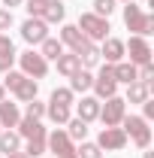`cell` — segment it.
I'll list each match as a JSON object with an SVG mask.
<instances>
[{
  "instance_id": "6da1fadb",
  "label": "cell",
  "mask_w": 154,
  "mask_h": 158,
  "mask_svg": "<svg viewBox=\"0 0 154 158\" xmlns=\"http://www.w3.org/2000/svg\"><path fill=\"white\" fill-rule=\"evenodd\" d=\"M124 24H127V31H133V37H148V34H154V15L145 12L133 0L124 6Z\"/></svg>"
},
{
  "instance_id": "7a4b0ae2",
  "label": "cell",
  "mask_w": 154,
  "mask_h": 158,
  "mask_svg": "<svg viewBox=\"0 0 154 158\" xmlns=\"http://www.w3.org/2000/svg\"><path fill=\"white\" fill-rule=\"evenodd\" d=\"M121 131L127 134V140H133L136 149H148L151 146V128H148V122L142 116H127L121 118Z\"/></svg>"
},
{
  "instance_id": "3957f363",
  "label": "cell",
  "mask_w": 154,
  "mask_h": 158,
  "mask_svg": "<svg viewBox=\"0 0 154 158\" xmlns=\"http://www.w3.org/2000/svg\"><path fill=\"white\" fill-rule=\"evenodd\" d=\"M76 27L91 40V43H103V40L109 37V31H112V27H109V19H100V15H94V12H82Z\"/></svg>"
},
{
  "instance_id": "277c9868",
  "label": "cell",
  "mask_w": 154,
  "mask_h": 158,
  "mask_svg": "<svg viewBox=\"0 0 154 158\" xmlns=\"http://www.w3.org/2000/svg\"><path fill=\"white\" fill-rule=\"evenodd\" d=\"M15 61L21 64V73H24V76H30V79H37V82L48 76V61L42 58L37 49H27V52L15 55Z\"/></svg>"
},
{
  "instance_id": "5b68a950",
  "label": "cell",
  "mask_w": 154,
  "mask_h": 158,
  "mask_svg": "<svg viewBox=\"0 0 154 158\" xmlns=\"http://www.w3.org/2000/svg\"><path fill=\"white\" fill-rule=\"evenodd\" d=\"M127 116V103L124 98H106V103H100V122H103V128H118L121 125V118Z\"/></svg>"
},
{
  "instance_id": "8992f818",
  "label": "cell",
  "mask_w": 154,
  "mask_h": 158,
  "mask_svg": "<svg viewBox=\"0 0 154 158\" xmlns=\"http://www.w3.org/2000/svg\"><path fill=\"white\" fill-rule=\"evenodd\" d=\"M45 146H48V152H55V158H79V155H76V143L67 137V131H64V128L48 131Z\"/></svg>"
},
{
  "instance_id": "52a82bcc",
  "label": "cell",
  "mask_w": 154,
  "mask_h": 158,
  "mask_svg": "<svg viewBox=\"0 0 154 158\" xmlns=\"http://www.w3.org/2000/svg\"><path fill=\"white\" fill-rule=\"evenodd\" d=\"M91 88L97 91V100H106V98H115L118 94V82H115V73H112V64H103L100 67V73L94 76Z\"/></svg>"
},
{
  "instance_id": "ba28073f",
  "label": "cell",
  "mask_w": 154,
  "mask_h": 158,
  "mask_svg": "<svg viewBox=\"0 0 154 158\" xmlns=\"http://www.w3.org/2000/svg\"><path fill=\"white\" fill-rule=\"evenodd\" d=\"M124 55H130V64L136 67H142V64H151V46H148V40L145 37H130L124 43Z\"/></svg>"
},
{
  "instance_id": "9c48e42d",
  "label": "cell",
  "mask_w": 154,
  "mask_h": 158,
  "mask_svg": "<svg viewBox=\"0 0 154 158\" xmlns=\"http://www.w3.org/2000/svg\"><path fill=\"white\" fill-rule=\"evenodd\" d=\"M127 143H130V140H127V134L121 131V125H118V128H103L100 137H97V146H100L103 152H121Z\"/></svg>"
},
{
  "instance_id": "30bf717a",
  "label": "cell",
  "mask_w": 154,
  "mask_h": 158,
  "mask_svg": "<svg viewBox=\"0 0 154 158\" xmlns=\"http://www.w3.org/2000/svg\"><path fill=\"white\" fill-rule=\"evenodd\" d=\"M45 37H48V24L42 19H24L21 21V40L27 46H39Z\"/></svg>"
},
{
  "instance_id": "8fae6325",
  "label": "cell",
  "mask_w": 154,
  "mask_h": 158,
  "mask_svg": "<svg viewBox=\"0 0 154 158\" xmlns=\"http://www.w3.org/2000/svg\"><path fill=\"white\" fill-rule=\"evenodd\" d=\"M100 58H103V64H118V61H124V40L106 37L103 46H100Z\"/></svg>"
},
{
  "instance_id": "7c38bea8",
  "label": "cell",
  "mask_w": 154,
  "mask_h": 158,
  "mask_svg": "<svg viewBox=\"0 0 154 158\" xmlns=\"http://www.w3.org/2000/svg\"><path fill=\"white\" fill-rule=\"evenodd\" d=\"M60 43H64V49H70V52H76L82 43H88V37L79 31L76 24H60Z\"/></svg>"
},
{
  "instance_id": "4fadbf2b",
  "label": "cell",
  "mask_w": 154,
  "mask_h": 158,
  "mask_svg": "<svg viewBox=\"0 0 154 158\" xmlns=\"http://www.w3.org/2000/svg\"><path fill=\"white\" fill-rule=\"evenodd\" d=\"M18 122H21V110H18V103H12V100H0V125H3L6 131H12Z\"/></svg>"
},
{
  "instance_id": "5bb4252c",
  "label": "cell",
  "mask_w": 154,
  "mask_h": 158,
  "mask_svg": "<svg viewBox=\"0 0 154 158\" xmlns=\"http://www.w3.org/2000/svg\"><path fill=\"white\" fill-rule=\"evenodd\" d=\"M97 116H100V100L85 94V98L76 103V118H82V122H88V125H91Z\"/></svg>"
},
{
  "instance_id": "9a60e30c",
  "label": "cell",
  "mask_w": 154,
  "mask_h": 158,
  "mask_svg": "<svg viewBox=\"0 0 154 158\" xmlns=\"http://www.w3.org/2000/svg\"><path fill=\"white\" fill-rule=\"evenodd\" d=\"M73 55H79V61H82V67H85V70H91V67L100 64V49H97V43H91V40H88V43H82Z\"/></svg>"
},
{
  "instance_id": "2e32d148",
  "label": "cell",
  "mask_w": 154,
  "mask_h": 158,
  "mask_svg": "<svg viewBox=\"0 0 154 158\" xmlns=\"http://www.w3.org/2000/svg\"><path fill=\"white\" fill-rule=\"evenodd\" d=\"M55 67H58L60 76L70 79L76 70H82V61H79V55H73V52H64V55H58V58H55Z\"/></svg>"
},
{
  "instance_id": "e0dca14e",
  "label": "cell",
  "mask_w": 154,
  "mask_h": 158,
  "mask_svg": "<svg viewBox=\"0 0 154 158\" xmlns=\"http://www.w3.org/2000/svg\"><path fill=\"white\" fill-rule=\"evenodd\" d=\"M91 85H94V73H91V70H85V67L76 70V73L70 76V91H73V94H85Z\"/></svg>"
},
{
  "instance_id": "ac0fdd59",
  "label": "cell",
  "mask_w": 154,
  "mask_h": 158,
  "mask_svg": "<svg viewBox=\"0 0 154 158\" xmlns=\"http://www.w3.org/2000/svg\"><path fill=\"white\" fill-rule=\"evenodd\" d=\"M15 134L24 140H30V137H37V134H45V125L42 122H37V118H27V116H21V122L15 125Z\"/></svg>"
},
{
  "instance_id": "d6986e66",
  "label": "cell",
  "mask_w": 154,
  "mask_h": 158,
  "mask_svg": "<svg viewBox=\"0 0 154 158\" xmlns=\"http://www.w3.org/2000/svg\"><path fill=\"white\" fill-rule=\"evenodd\" d=\"M64 19H67V6L60 0H48L45 3V12H42V21L45 24H64Z\"/></svg>"
},
{
  "instance_id": "ffe728a7",
  "label": "cell",
  "mask_w": 154,
  "mask_h": 158,
  "mask_svg": "<svg viewBox=\"0 0 154 158\" xmlns=\"http://www.w3.org/2000/svg\"><path fill=\"white\" fill-rule=\"evenodd\" d=\"M37 91H39L37 79L24 76L18 85H15V91H12V94H15V100H18V103H27V100H33V98H37Z\"/></svg>"
},
{
  "instance_id": "44dd1931",
  "label": "cell",
  "mask_w": 154,
  "mask_h": 158,
  "mask_svg": "<svg viewBox=\"0 0 154 158\" xmlns=\"http://www.w3.org/2000/svg\"><path fill=\"white\" fill-rule=\"evenodd\" d=\"M112 73H115L118 85H130V82H136V64H130V61H118V64H112Z\"/></svg>"
},
{
  "instance_id": "7402d4cb",
  "label": "cell",
  "mask_w": 154,
  "mask_h": 158,
  "mask_svg": "<svg viewBox=\"0 0 154 158\" xmlns=\"http://www.w3.org/2000/svg\"><path fill=\"white\" fill-rule=\"evenodd\" d=\"M148 98H151V85H145V82H130L124 103H145Z\"/></svg>"
},
{
  "instance_id": "603a6c76",
  "label": "cell",
  "mask_w": 154,
  "mask_h": 158,
  "mask_svg": "<svg viewBox=\"0 0 154 158\" xmlns=\"http://www.w3.org/2000/svg\"><path fill=\"white\" fill-rule=\"evenodd\" d=\"M64 131H67V137L73 140V143H82V140H88V122H82V118H70V122L64 125Z\"/></svg>"
},
{
  "instance_id": "cb8c5ba5",
  "label": "cell",
  "mask_w": 154,
  "mask_h": 158,
  "mask_svg": "<svg viewBox=\"0 0 154 158\" xmlns=\"http://www.w3.org/2000/svg\"><path fill=\"white\" fill-rule=\"evenodd\" d=\"M45 140H48V131H45V134H37V137H30V140H27V146H24V155H27V158H39V155H45V152H48Z\"/></svg>"
},
{
  "instance_id": "d4e9b609",
  "label": "cell",
  "mask_w": 154,
  "mask_h": 158,
  "mask_svg": "<svg viewBox=\"0 0 154 158\" xmlns=\"http://www.w3.org/2000/svg\"><path fill=\"white\" fill-rule=\"evenodd\" d=\"M39 55H42L45 61H55L58 55H64V43L55 40V37H45L42 43H39Z\"/></svg>"
},
{
  "instance_id": "484cf974",
  "label": "cell",
  "mask_w": 154,
  "mask_h": 158,
  "mask_svg": "<svg viewBox=\"0 0 154 158\" xmlns=\"http://www.w3.org/2000/svg\"><path fill=\"white\" fill-rule=\"evenodd\" d=\"M45 116L52 118L58 128H64V125L73 118V110H70V106H55V103H45Z\"/></svg>"
},
{
  "instance_id": "4316f807",
  "label": "cell",
  "mask_w": 154,
  "mask_h": 158,
  "mask_svg": "<svg viewBox=\"0 0 154 158\" xmlns=\"http://www.w3.org/2000/svg\"><path fill=\"white\" fill-rule=\"evenodd\" d=\"M15 149H21V137L15 134V131H0V155H9V152H15Z\"/></svg>"
},
{
  "instance_id": "83f0119b",
  "label": "cell",
  "mask_w": 154,
  "mask_h": 158,
  "mask_svg": "<svg viewBox=\"0 0 154 158\" xmlns=\"http://www.w3.org/2000/svg\"><path fill=\"white\" fill-rule=\"evenodd\" d=\"M48 103H55V106H73L76 103V94L70 88H55L52 98H48Z\"/></svg>"
},
{
  "instance_id": "f1b7e54d",
  "label": "cell",
  "mask_w": 154,
  "mask_h": 158,
  "mask_svg": "<svg viewBox=\"0 0 154 158\" xmlns=\"http://www.w3.org/2000/svg\"><path fill=\"white\" fill-rule=\"evenodd\" d=\"M76 155L79 158H103V149L91 140H82V143H76Z\"/></svg>"
},
{
  "instance_id": "f546056e",
  "label": "cell",
  "mask_w": 154,
  "mask_h": 158,
  "mask_svg": "<svg viewBox=\"0 0 154 158\" xmlns=\"http://www.w3.org/2000/svg\"><path fill=\"white\" fill-rule=\"evenodd\" d=\"M24 116H27V118H37V122H42V118H45V103H42L39 98L27 100V103H24Z\"/></svg>"
},
{
  "instance_id": "4dcf8cb0",
  "label": "cell",
  "mask_w": 154,
  "mask_h": 158,
  "mask_svg": "<svg viewBox=\"0 0 154 158\" xmlns=\"http://www.w3.org/2000/svg\"><path fill=\"white\" fill-rule=\"evenodd\" d=\"M115 9H118V0H94V15H100V19H109Z\"/></svg>"
},
{
  "instance_id": "1f68e13d",
  "label": "cell",
  "mask_w": 154,
  "mask_h": 158,
  "mask_svg": "<svg viewBox=\"0 0 154 158\" xmlns=\"http://www.w3.org/2000/svg\"><path fill=\"white\" fill-rule=\"evenodd\" d=\"M45 3H48V0H27V3H24V9H27V19H42V12H45Z\"/></svg>"
},
{
  "instance_id": "d6a6232c",
  "label": "cell",
  "mask_w": 154,
  "mask_h": 158,
  "mask_svg": "<svg viewBox=\"0 0 154 158\" xmlns=\"http://www.w3.org/2000/svg\"><path fill=\"white\" fill-rule=\"evenodd\" d=\"M21 79H24L21 70H9V73H3V88H6V91H15V85H18Z\"/></svg>"
},
{
  "instance_id": "836d02e7",
  "label": "cell",
  "mask_w": 154,
  "mask_h": 158,
  "mask_svg": "<svg viewBox=\"0 0 154 158\" xmlns=\"http://www.w3.org/2000/svg\"><path fill=\"white\" fill-rule=\"evenodd\" d=\"M154 79V67L151 64H142V67H136V82H145V85H151Z\"/></svg>"
},
{
  "instance_id": "e575fe53",
  "label": "cell",
  "mask_w": 154,
  "mask_h": 158,
  "mask_svg": "<svg viewBox=\"0 0 154 158\" xmlns=\"http://www.w3.org/2000/svg\"><path fill=\"white\" fill-rule=\"evenodd\" d=\"M15 64V52H0V73H9Z\"/></svg>"
},
{
  "instance_id": "d590c367",
  "label": "cell",
  "mask_w": 154,
  "mask_h": 158,
  "mask_svg": "<svg viewBox=\"0 0 154 158\" xmlns=\"http://www.w3.org/2000/svg\"><path fill=\"white\" fill-rule=\"evenodd\" d=\"M12 21H15L12 9H0V34H6V31L12 27Z\"/></svg>"
},
{
  "instance_id": "8d00e7d4",
  "label": "cell",
  "mask_w": 154,
  "mask_h": 158,
  "mask_svg": "<svg viewBox=\"0 0 154 158\" xmlns=\"http://www.w3.org/2000/svg\"><path fill=\"white\" fill-rule=\"evenodd\" d=\"M142 118H145V122H151V118H154V100L151 98L142 103Z\"/></svg>"
},
{
  "instance_id": "74e56055",
  "label": "cell",
  "mask_w": 154,
  "mask_h": 158,
  "mask_svg": "<svg viewBox=\"0 0 154 158\" xmlns=\"http://www.w3.org/2000/svg\"><path fill=\"white\" fill-rule=\"evenodd\" d=\"M0 52H15V46H12V40L6 37V34H0Z\"/></svg>"
},
{
  "instance_id": "f35d334b",
  "label": "cell",
  "mask_w": 154,
  "mask_h": 158,
  "mask_svg": "<svg viewBox=\"0 0 154 158\" xmlns=\"http://www.w3.org/2000/svg\"><path fill=\"white\" fill-rule=\"evenodd\" d=\"M24 0H3V9H15V6H21Z\"/></svg>"
},
{
  "instance_id": "ab89813d",
  "label": "cell",
  "mask_w": 154,
  "mask_h": 158,
  "mask_svg": "<svg viewBox=\"0 0 154 158\" xmlns=\"http://www.w3.org/2000/svg\"><path fill=\"white\" fill-rule=\"evenodd\" d=\"M6 158H27V155H24V149H15V152H9Z\"/></svg>"
},
{
  "instance_id": "60d3db41",
  "label": "cell",
  "mask_w": 154,
  "mask_h": 158,
  "mask_svg": "<svg viewBox=\"0 0 154 158\" xmlns=\"http://www.w3.org/2000/svg\"><path fill=\"white\" fill-rule=\"evenodd\" d=\"M0 100H6V88H3V82H0Z\"/></svg>"
},
{
  "instance_id": "b9f144b4",
  "label": "cell",
  "mask_w": 154,
  "mask_h": 158,
  "mask_svg": "<svg viewBox=\"0 0 154 158\" xmlns=\"http://www.w3.org/2000/svg\"><path fill=\"white\" fill-rule=\"evenodd\" d=\"M142 158H154V155H151V152H142Z\"/></svg>"
},
{
  "instance_id": "7bdbcfd3",
  "label": "cell",
  "mask_w": 154,
  "mask_h": 158,
  "mask_svg": "<svg viewBox=\"0 0 154 158\" xmlns=\"http://www.w3.org/2000/svg\"><path fill=\"white\" fill-rule=\"evenodd\" d=\"M118 3H130V0H118Z\"/></svg>"
},
{
  "instance_id": "ee69618b",
  "label": "cell",
  "mask_w": 154,
  "mask_h": 158,
  "mask_svg": "<svg viewBox=\"0 0 154 158\" xmlns=\"http://www.w3.org/2000/svg\"><path fill=\"white\" fill-rule=\"evenodd\" d=\"M0 131H3V125H0Z\"/></svg>"
},
{
  "instance_id": "f6af8a7d",
  "label": "cell",
  "mask_w": 154,
  "mask_h": 158,
  "mask_svg": "<svg viewBox=\"0 0 154 158\" xmlns=\"http://www.w3.org/2000/svg\"><path fill=\"white\" fill-rule=\"evenodd\" d=\"M0 158H3V155H0Z\"/></svg>"
}]
</instances>
